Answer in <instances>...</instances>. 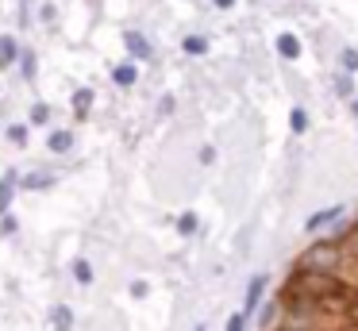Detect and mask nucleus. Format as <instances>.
I'll list each match as a JSON object with an SVG mask.
<instances>
[{"instance_id": "obj_13", "label": "nucleus", "mask_w": 358, "mask_h": 331, "mask_svg": "<svg viewBox=\"0 0 358 331\" xmlns=\"http://www.w3.org/2000/svg\"><path fill=\"white\" fill-rule=\"evenodd\" d=\"M89 104H93V89H81L78 97H73V112L85 115V112H89Z\"/></svg>"}, {"instance_id": "obj_18", "label": "nucleus", "mask_w": 358, "mask_h": 331, "mask_svg": "<svg viewBox=\"0 0 358 331\" xmlns=\"http://www.w3.org/2000/svg\"><path fill=\"white\" fill-rule=\"evenodd\" d=\"M47 181H50L47 174H31V177H24V185H27V189H43Z\"/></svg>"}, {"instance_id": "obj_15", "label": "nucleus", "mask_w": 358, "mask_h": 331, "mask_svg": "<svg viewBox=\"0 0 358 331\" xmlns=\"http://www.w3.org/2000/svg\"><path fill=\"white\" fill-rule=\"evenodd\" d=\"M185 50H189V54H204V50H208V38L189 35V38H185Z\"/></svg>"}, {"instance_id": "obj_19", "label": "nucleus", "mask_w": 358, "mask_h": 331, "mask_svg": "<svg viewBox=\"0 0 358 331\" xmlns=\"http://www.w3.org/2000/svg\"><path fill=\"white\" fill-rule=\"evenodd\" d=\"M227 331H247V316H243V312H235L231 320H227Z\"/></svg>"}, {"instance_id": "obj_4", "label": "nucleus", "mask_w": 358, "mask_h": 331, "mask_svg": "<svg viewBox=\"0 0 358 331\" xmlns=\"http://www.w3.org/2000/svg\"><path fill=\"white\" fill-rule=\"evenodd\" d=\"M278 54H281V58H296V54H301V43H296V35H293V31L278 35Z\"/></svg>"}, {"instance_id": "obj_7", "label": "nucleus", "mask_w": 358, "mask_h": 331, "mask_svg": "<svg viewBox=\"0 0 358 331\" xmlns=\"http://www.w3.org/2000/svg\"><path fill=\"white\" fill-rule=\"evenodd\" d=\"M278 316H281V300L266 304V308H262V320H258V323H262V331H273V328H278Z\"/></svg>"}, {"instance_id": "obj_6", "label": "nucleus", "mask_w": 358, "mask_h": 331, "mask_svg": "<svg viewBox=\"0 0 358 331\" xmlns=\"http://www.w3.org/2000/svg\"><path fill=\"white\" fill-rule=\"evenodd\" d=\"M16 54H20L16 38L4 35V38H0V66H12V62H16Z\"/></svg>"}, {"instance_id": "obj_9", "label": "nucleus", "mask_w": 358, "mask_h": 331, "mask_svg": "<svg viewBox=\"0 0 358 331\" xmlns=\"http://www.w3.org/2000/svg\"><path fill=\"white\" fill-rule=\"evenodd\" d=\"M127 50H131L135 58H147V54H150V46H147V38H143L139 31H131V35H127Z\"/></svg>"}, {"instance_id": "obj_25", "label": "nucleus", "mask_w": 358, "mask_h": 331, "mask_svg": "<svg viewBox=\"0 0 358 331\" xmlns=\"http://www.w3.org/2000/svg\"><path fill=\"white\" fill-rule=\"evenodd\" d=\"M193 331H204V328H193Z\"/></svg>"}, {"instance_id": "obj_5", "label": "nucleus", "mask_w": 358, "mask_h": 331, "mask_svg": "<svg viewBox=\"0 0 358 331\" xmlns=\"http://www.w3.org/2000/svg\"><path fill=\"white\" fill-rule=\"evenodd\" d=\"M262 289H266V277L258 274V277H250V285H247V308H243V316L250 312V308L258 304V297H262Z\"/></svg>"}, {"instance_id": "obj_2", "label": "nucleus", "mask_w": 358, "mask_h": 331, "mask_svg": "<svg viewBox=\"0 0 358 331\" xmlns=\"http://www.w3.org/2000/svg\"><path fill=\"white\" fill-rule=\"evenodd\" d=\"M343 262H347V254H343L339 243H316V246H308V251H304L301 269H308V274H331V277H339Z\"/></svg>"}, {"instance_id": "obj_17", "label": "nucleus", "mask_w": 358, "mask_h": 331, "mask_svg": "<svg viewBox=\"0 0 358 331\" xmlns=\"http://www.w3.org/2000/svg\"><path fill=\"white\" fill-rule=\"evenodd\" d=\"M178 231H181V235H193V231H196V216L185 212V216L178 220Z\"/></svg>"}, {"instance_id": "obj_16", "label": "nucleus", "mask_w": 358, "mask_h": 331, "mask_svg": "<svg viewBox=\"0 0 358 331\" xmlns=\"http://www.w3.org/2000/svg\"><path fill=\"white\" fill-rule=\"evenodd\" d=\"M73 274H78V281H81V285H89V281H93V266H89L85 258H78V266H73Z\"/></svg>"}, {"instance_id": "obj_22", "label": "nucleus", "mask_w": 358, "mask_h": 331, "mask_svg": "<svg viewBox=\"0 0 358 331\" xmlns=\"http://www.w3.org/2000/svg\"><path fill=\"white\" fill-rule=\"evenodd\" d=\"M31 120H35V123H43V120H47V108H43V104H35V112H31Z\"/></svg>"}, {"instance_id": "obj_12", "label": "nucleus", "mask_w": 358, "mask_h": 331, "mask_svg": "<svg viewBox=\"0 0 358 331\" xmlns=\"http://www.w3.org/2000/svg\"><path fill=\"white\" fill-rule=\"evenodd\" d=\"M70 146H73V135H70V131H55V135H50V150L62 154V150H70Z\"/></svg>"}, {"instance_id": "obj_3", "label": "nucleus", "mask_w": 358, "mask_h": 331, "mask_svg": "<svg viewBox=\"0 0 358 331\" xmlns=\"http://www.w3.org/2000/svg\"><path fill=\"white\" fill-rule=\"evenodd\" d=\"M343 216V204H331V208H320L316 216H308V223H304V231H312V235H320V231H327V223H335Z\"/></svg>"}, {"instance_id": "obj_1", "label": "nucleus", "mask_w": 358, "mask_h": 331, "mask_svg": "<svg viewBox=\"0 0 358 331\" xmlns=\"http://www.w3.org/2000/svg\"><path fill=\"white\" fill-rule=\"evenodd\" d=\"M289 297L296 300H316V304H335V300H347V285L331 274H301L289 277Z\"/></svg>"}, {"instance_id": "obj_10", "label": "nucleus", "mask_w": 358, "mask_h": 331, "mask_svg": "<svg viewBox=\"0 0 358 331\" xmlns=\"http://www.w3.org/2000/svg\"><path fill=\"white\" fill-rule=\"evenodd\" d=\"M50 320H55V328H58V331H70V323H73V312H70L66 304H58L55 312H50Z\"/></svg>"}, {"instance_id": "obj_23", "label": "nucleus", "mask_w": 358, "mask_h": 331, "mask_svg": "<svg viewBox=\"0 0 358 331\" xmlns=\"http://www.w3.org/2000/svg\"><path fill=\"white\" fill-rule=\"evenodd\" d=\"M212 4H216V8H231L235 0H212Z\"/></svg>"}, {"instance_id": "obj_21", "label": "nucleus", "mask_w": 358, "mask_h": 331, "mask_svg": "<svg viewBox=\"0 0 358 331\" xmlns=\"http://www.w3.org/2000/svg\"><path fill=\"white\" fill-rule=\"evenodd\" d=\"M343 69H358V50H343Z\"/></svg>"}, {"instance_id": "obj_20", "label": "nucleus", "mask_w": 358, "mask_h": 331, "mask_svg": "<svg viewBox=\"0 0 358 331\" xmlns=\"http://www.w3.org/2000/svg\"><path fill=\"white\" fill-rule=\"evenodd\" d=\"M8 139L24 146V143H27V127H24V123H20V127H8Z\"/></svg>"}, {"instance_id": "obj_11", "label": "nucleus", "mask_w": 358, "mask_h": 331, "mask_svg": "<svg viewBox=\"0 0 358 331\" xmlns=\"http://www.w3.org/2000/svg\"><path fill=\"white\" fill-rule=\"evenodd\" d=\"M112 77H116V85H135V66H131V62H124V66L112 69Z\"/></svg>"}, {"instance_id": "obj_8", "label": "nucleus", "mask_w": 358, "mask_h": 331, "mask_svg": "<svg viewBox=\"0 0 358 331\" xmlns=\"http://www.w3.org/2000/svg\"><path fill=\"white\" fill-rule=\"evenodd\" d=\"M12 189H16V174H8L0 181V216L8 212V204H12Z\"/></svg>"}, {"instance_id": "obj_24", "label": "nucleus", "mask_w": 358, "mask_h": 331, "mask_svg": "<svg viewBox=\"0 0 358 331\" xmlns=\"http://www.w3.org/2000/svg\"><path fill=\"white\" fill-rule=\"evenodd\" d=\"M355 112H358V100H355Z\"/></svg>"}, {"instance_id": "obj_14", "label": "nucleus", "mask_w": 358, "mask_h": 331, "mask_svg": "<svg viewBox=\"0 0 358 331\" xmlns=\"http://www.w3.org/2000/svg\"><path fill=\"white\" fill-rule=\"evenodd\" d=\"M289 127H293L296 135H301V131L308 127V115H304V108H293V115H289Z\"/></svg>"}]
</instances>
